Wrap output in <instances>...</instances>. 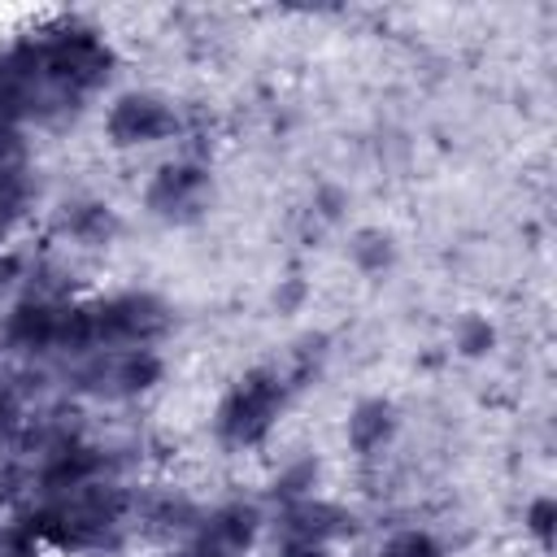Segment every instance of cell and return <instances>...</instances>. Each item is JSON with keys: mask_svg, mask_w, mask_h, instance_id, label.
Segmentation results:
<instances>
[{"mask_svg": "<svg viewBox=\"0 0 557 557\" xmlns=\"http://www.w3.org/2000/svg\"><path fill=\"white\" fill-rule=\"evenodd\" d=\"M96 470H100V453H96V448L65 444L61 453L48 457V466H44V487H48V492H74V487L91 483Z\"/></svg>", "mask_w": 557, "mask_h": 557, "instance_id": "11", "label": "cell"}, {"mask_svg": "<svg viewBox=\"0 0 557 557\" xmlns=\"http://www.w3.org/2000/svg\"><path fill=\"white\" fill-rule=\"evenodd\" d=\"M170 309L152 292H126L104 305H91V326H96V348H122V344H148L165 331Z\"/></svg>", "mask_w": 557, "mask_h": 557, "instance_id": "4", "label": "cell"}, {"mask_svg": "<svg viewBox=\"0 0 557 557\" xmlns=\"http://www.w3.org/2000/svg\"><path fill=\"white\" fill-rule=\"evenodd\" d=\"M396 431V409L387 400H361L348 418V440L357 453H374L387 444V435Z\"/></svg>", "mask_w": 557, "mask_h": 557, "instance_id": "12", "label": "cell"}, {"mask_svg": "<svg viewBox=\"0 0 557 557\" xmlns=\"http://www.w3.org/2000/svg\"><path fill=\"white\" fill-rule=\"evenodd\" d=\"M0 557H35V535L26 527L0 531Z\"/></svg>", "mask_w": 557, "mask_h": 557, "instance_id": "20", "label": "cell"}, {"mask_svg": "<svg viewBox=\"0 0 557 557\" xmlns=\"http://www.w3.org/2000/svg\"><path fill=\"white\" fill-rule=\"evenodd\" d=\"M174 557H218V553H213V548H205L200 540H191V544H187V548H178Z\"/></svg>", "mask_w": 557, "mask_h": 557, "instance_id": "23", "label": "cell"}, {"mask_svg": "<svg viewBox=\"0 0 557 557\" xmlns=\"http://www.w3.org/2000/svg\"><path fill=\"white\" fill-rule=\"evenodd\" d=\"M257 535V509L252 505H226L218 513H209L196 531V540L205 548H213L218 557H239Z\"/></svg>", "mask_w": 557, "mask_h": 557, "instance_id": "9", "label": "cell"}, {"mask_svg": "<svg viewBox=\"0 0 557 557\" xmlns=\"http://www.w3.org/2000/svg\"><path fill=\"white\" fill-rule=\"evenodd\" d=\"M161 379V361L148 352V348H131V352H113V357H100L91 361L78 383L87 392H104V396H135V392H148L152 383Z\"/></svg>", "mask_w": 557, "mask_h": 557, "instance_id": "7", "label": "cell"}, {"mask_svg": "<svg viewBox=\"0 0 557 557\" xmlns=\"http://www.w3.org/2000/svg\"><path fill=\"white\" fill-rule=\"evenodd\" d=\"M70 235L83 239V244H109L113 231H117V218L109 205H74L70 218H65Z\"/></svg>", "mask_w": 557, "mask_h": 557, "instance_id": "13", "label": "cell"}, {"mask_svg": "<svg viewBox=\"0 0 557 557\" xmlns=\"http://www.w3.org/2000/svg\"><path fill=\"white\" fill-rule=\"evenodd\" d=\"M283 557H326L322 548H313V544H287V553Z\"/></svg>", "mask_w": 557, "mask_h": 557, "instance_id": "22", "label": "cell"}, {"mask_svg": "<svg viewBox=\"0 0 557 557\" xmlns=\"http://www.w3.org/2000/svg\"><path fill=\"white\" fill-rule=\"evenodd\" d=\"M383 557H440V548H435V540H431V535H418V531H409V535L392 540Z\"/></svg>", "mask_w": 557, "mask_h": 557, "instance_id": "17", "label": "cell"}, {"mask_svg": "<svg viewBox=\"0 0 557 557\" xmlns=\"http://www.w3.org/2000/svg\"><path fill=\"white\" fill-rule=\"evenodd\" d=\"M144 518L157 527V531H178V527H191L196 522V509L183 500V496H152L144 505Z\"/></svg>", "mask_w": 557, "mask_h": 557, "instance_id": "14", "label": "cell"}, {"mask_svg": "<svg viewBox=\"0 0 557 557\" xmlns=\"http://www.w3.org/2000/svg\"><path fill=\"white\" fill-rule=\"evenodd\" d=\"M492 326L483 322V318H466L461 322V352H470V357H479V352H487L492 348Z\"/></svg>", "mask_w": 557, "mask_h": 557, "instance_id": "18", "label": "cell"}, {"mask_svg": "<svg viewBox=\"0 0 557 557\" xmlns=\"http://www.w3.org/2000/svg\"><path fill=\"white\" fill-rule=\"evenodd\" d=\"M348 531H352V513H344L339 505H326V500H292L287 513H283L287 544H313V548H322L326 540L348 535Z\"/></svg>", "mask_w": 557, "mask_h": 557, "instance_id": "8", "label": "cell"}, {"mask_svg": "<svg viewBox=\"0 0 557 557\" xmlns=\"http://www.w3.org/2000/svg\"><path fill=\"white\" fill-rule=\"evenodd\" d=\"M283 409V379L274 370H248L218 409V435L226 444H257Z\"/></svg>", "mask_w": 557, "mask_h": 557, "instance_id": "3", "label": "cell"}, {"mask_svg": "<svg viewBox=\"0 0 557 557\" xmlns=\"http://www.w3.org/2000/svg\"><path fill=\"white\" fill-rule=\"evenodd\" d=\"M305 487H313V461H300V466H292L287 474L274 479V496H283V500H296Z\"/></svg>", "mask_w": 557, "mask_h": 557, "instance_id": "16", "label": "cell"}, {"mask_svg": "<svg viewBox=\"0 0 557 557\" xmlns=\"http://www.w3.org/2000/svg\"><path fill=\"white\" fill-rule=\"evenodd\" d=\"M178 131V117L174 109L161 100V96H148V91H131L122 96L113 109H109V139L122 144V148H135V144H157L165 135Z\"/></svg>", "mask_w": 557, "mask_h": 557, "instance_id": "6", "label": "cell"}, {"mask_svg": "<svg viewBox=\"0 0 557 557\" xmlns=\"http://www.w3.org/2000/svg\"><path fill=\"white\" fill-rule=\"evenodd\" d=\"M352 257L361 270H383L392 261V239L383 231H361L357 244H352Z\"/></svg>", "mask_w": 557, "mask_h": 557, "instance_id": "15", "label": "cell"}, {"mask_svg": "<svg viewBox=\"0 0 557 557\" xmlns=\"http://www.w3.org/2000/svg\"><path fill=\"white\" fill-rule=\"evenodd\" d=\"M296 300H300V283H292V287L278 296V305H296Z\"/></svg>", "mask_w": 557, "mask_h": 557, "instance_id": "25", "label": "cell"}, {"mask_svg": "<svg viewBox=\"0 0 557 557\" xmlns=\"http://www.w3.org/2000/svg\"><path fill=\"white\" fill-rule=\"evenodd\" d=\"M57 322H61V305H48V300H22L9 322H4V335L9 344L26 348V352H44L57 344Z\"/></svg>", "mask_w": 557, "mask_h": 557, "instance_id": "10", "label": "cell"}, {"mask_svg": "<svg viewBox=\"0 0 557 557\" xmlns=\"http://www.w3.org/2000/svg\"><path fill=\"white\" fill-rule=\"evenodd\" d=\"M553 522H557V505L548 500V496H540V500H531V509H527V527L548 544L553 540Z\"/></svg>", "mask_w": 557, "mask_h": 557, "instance_id": "19", "label": "cell"}, {"mask_svg": "<svg viewBox=\"0 0 557 557\" xmlns=\"http://www.w3.org/2000/svg\"><path fill=\"white\" fill-rule=\"evenodd\" d=\"M13 422H17V392L13 387H0V435L13 431Z\"/></svg>", "mask_w": 557, "mask_h": 557, "instance_id": "21", "label": "cell"}, {"mask_svg": "<svg viewBox=\"0 0 557 557\" xmlns=\"http://www.w3.org/2000/svg\"><path fill=\"white\" fill-rule=\"evenodd\" d=\"M131 509V496L113 483H83L74 492H65L57 505H48L44 513L30 518V535H48L57 544H96L104 540V531H113L122 522V513Z\"/></svg>", "mask_w": 557, "mask_h": 557, "instance_id": "1", "label": "cell"}, {"mask_svg": "<svg viewBox=\"0 0 557 557\" xmlns=\"http://www.w3.org/2000/svg\"><path fill=\"white\" fill-rule=\"evenodd\" d=\"M17 274V257H9V252H0V287L9 283Z\"/></svg>", "mask_w": 557, "mask_h": 557, "instance_id": "24", "label": "cell"}, {"mask_svg": "<svg viewBox=\"0 0 557 557\" xmlns=\"http://www.w3.org/2000/svg\"><path fill=\"white\" fill-rule=\"evenodd\" d=\"M35 48H39V70H44L52 100L87 96L91 87L109 78V65H113V52L91 30H61Z\"/></svg>", "mask_w": 557, "mask_h": 557, "instance_id": "2", "label": "cell"}, {"mask_svg": "<svg viewBox=\"0 0 557 557\" xmlns=\"http://www.w3.org/2000/svg\"><path fill=\"white\" fill-rule=\"evenodd\" d=\"M148 209L165 222H191L209 209V174L200 165H161L148 183Z\"/></svg>", "mask_w": 557, "mask_h": 557, "instance_id": "5", "label": "cell"}]
</instances>
